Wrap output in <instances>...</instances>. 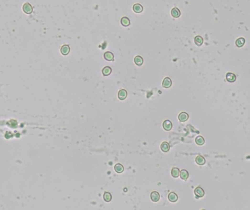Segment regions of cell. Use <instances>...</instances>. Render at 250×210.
Returning <instances> with one entry per match:
<instances>
[{"label": "cell", "mask_w": 250, "mask_h": 210, "mask_svg": "<svg viewBox=\"0 0 250 210\" xmlns=\"http://www.w3.org/2000/svg\"><path fill=\"white\" fill-rule=\"evenodd\" d=\"M171 15H172V16H173V18H178V17H179V16L181 15V12H180V10H178V8L174 7V8L172 9V10H171Z\"/></svg>", "instance_id": "10"}, {"label": "cell", "mask_w": 250, "mask_h": 210, "mask_svg": "<svg viewBox=\"0 0 250 210\" xmlns=\"http://www.w3.org/2000/svg\"><path fill=\"white\" fill-rule=\"evenodd\" d=\"M103 198L106 202H109L112 199V195L109 192H105L103 195Z\"/></svg>", "instance_id": "23"}, {"label": "cell", "mask_w": 250, "mask_h": 210, "mask_svg": "<svg viewBox=\"0 0 250 210\" xmlns=\"http://www.w3.org/2000/svg\"><path fill=\"white\" fill-rule=\"evenodd\" d=\"M172 85V80L169 77H165L162 82V86L165 88H168Z\"/></svg>", "instance_id": "3"}, {"label": "cell", "mask_w": 250, "mask_h": 210, "mask_svg": "<svg viewBox=\"0 0 250 210\" xmlns=\"http://www.w3.org/2000/svg\"><path fill=\"white\" fill-rule=\"evenodd\" d=\"M195 142L197 145H203L205 143V139L203 136H198L196 139H195Z\"/></svg>", "instance_id": "20"}, {"label": "cell", "mask_w": 250, "mask_h": 210, "mask_svg": "<svg viewBox=\"0 0 250 210\" xmlns=\"http://www.w3.org/2000/svg\"><path fill=\"white\" fill-rule=\"evenodd\" d=\"M179 174H180V170L178 169V168H173L172 169V171H171L172 177H173L175 178H177V177H179Z\"/></svg>", "instance_id": "19"}, {"label": "cell", "mask_w": 250, "mask_h": 210, "mask_svg": "<svg viewBox=\"0 0 250 210\" xmlns=\"http://www.w3.org/2000/svg\"><path fill=\"white\" fill-rule=\"evenodd\" d=\"M23 11L26 14H31L32 13V11H33L32 6L29 3H28V2L25 3L24 5H23Z\"/></svg>", "instance_id": "1"}, {"label": "cell", "mask_w": 250, "mask_h": 210, "mask_svg": "<svg viewBox=\"0 0 250 210\" xmlns=\"http://www.w3.org/2000/svg\"><path fill=\"white\" fill-rule=\"evenodd\" d=\"M114 169L117 173H122L124 171V166L120 163H117L114 166Z\"/></svg>", "instance_id": "22"}, {"label": "cell", "mask_w": 250, "mask_h": 210, "mask_svg": "<svg viewBox=\"0 0 250 210\" xmlns=\"http://www.w3.org/2000/svg\"><path fill=\"white\" fill-rule=\"evenodd\" d=\"M226 79L230 83H233L236 80V76L233 73H228L227 75H226Z\"/></svg>", "instance_id": "12"}, {"label": "cell", "mask_w": 250, "mask_h": 210, "mask_svg": "<svg viewBox=\"0 0 250 210\" xmlns=\"http://www.w3.org/2000/svg\"><path fill=\"white\" fill-rule=\"evenodd\" d=\"M127 96V92L124 89H121L118 93V97L120 100H124Z\"/></svg>", "instance_id": "6"}, {"label": "cell", "mask_w": 250, "mask_h": 210, "mask_svg": "<svg viewBox=\"0 0 250 210\" xmlns=\"http://www.w3.org/2000/svg\"><path fill=\"white\" fill-rule=\"evenodd\" d=\"M189 119V115L186 112H181L178 115V120L181 122H185Z\"/></svg>", "instance_id": "7"}, {"label": "cell", "mask_w": 250, "mask_h": 210, "mask_svg": "<svg viewBox=\"0 0 250 210\" xmlns=\"http://www.w3.org/2000/svg\"><path fill=\"white\" fill-rule=\"evenodd\" d=\"M69 50H70V48L69 45H64L61 48V53L62 55H67L69 53Z\"/></svg>", "instance_id": "11"}, {"label": "cell", "mask_w": 250, "mask_h": 210, "mask_svg": "<svg viewBox=\"0 0 250 210\" xmlns=\"http://www.w3.org/2000/svg\"><path fill=\"white\" fill-rule=\"evenodd\" d=\"M195 161H196V163H197L198 165H204L205 163H206L205 158L203 156H201V155L197 156V158H195Z\"/></svg>", "instance_id": "16"}, {"label": "cell", "mask_w": 250, "mask_h": 210, "mask_svg": "<svg viewBox=\"0 0 250 210\" xmlns=\"http://www.w3.org/2000/svg\"><path fill=\"white\" fill-rule=\"evenodd\" d=\"M162 126H163V128L166 131H170L171 130V128L173 127V124L172 123L168 120H166L163 122V124H162Z\"/></svg>", "instance_id": "5"}, {"label": "cell", "mask_w": 250, "mask_h": 210, "mask_svg": "<svg viewBox=\"0 0 250 210\" xmlns=\"http://www.w3.org/2000/svg\"><path fill=\"white\" fill-rule=\"evenodd\" d=\"M244 44H245V39H244L242 37L241 38H239L235 42L236 46L239 47V48H241V47H243Z\"/></svg>", "instance_id": "24"}, {"label": "cell", "mask_w": 250, "mask_h": 210, "mask_svg": "<svg viewBox=\"0 0 250 210\" xmlns=\"http://www.w3.org/2000/svg\"><path fill=\"white\" fill-rule=\"evenodd\" d=\"M111 72H112V69H111V68L109 67V66H105V67H104V68L102 69V75H103L104 76H108V75H110L111 73Z\"/></svg>", "instance_id": "18"}, {"label": "cell", "mask_w": 250, "mask_h": 210, "mask_svg": "<svg viewBox=\"0 0 250 210\" xmlns=\"http://www.w3.org/2000/svg\"><path fill=\"white\" fill-rule=\"evenodd\" d=\"M178 195L176 193H170L169 195H168V199L170 202H176L178 201Z\"/></svg>", "instance_id": "9"}, {"label": "cell", "mask_w": 250, "mask_h": 210, "mask_svg": "<svg viewBox=\"0 0 250 210\" xmlns=\"http://www.w3.org/2000/svg\"><path fill=\"white\" fill-rule=\"evenodd\" d=\"M121 23L124 26H128L130 24V20L127 17H123L121 19Z\"/></svg>", "instance_id": "21"}, {"label": "cell", "mask_w": 250, "mask_h": 210, "mask_svg": "<svg viewBox=\"0 0 250 210\" xmlns=\"http://www.w3.org/2000/svg\"><path fill=\"white\" fill-rule=\"evenodd\" d=\"M180 177L184 180H186L189 177V173L185 169H183L180 171V174H179Z\"/></svg>", "instance_id": "14"}, {"label": "cell", "mask_w": 250, "mask_h": 210, "mask_svg": "<svg viewBox=\"0 0 250 210\" xmlns=\"http://www.w3.org/2000/svg\"><path fill=\"white\" fill-rule=\"evenodd\" d=\"M195 43L197 45V46H200L203 43V39L200 36H197L195 38Z\"/></svg>", "instance_id": "25"}, {"label": "cell", "mask_w": 250, "mask_h": 210, "mask_svg": "<svg viewBox=\"0 0 250 210\" xmlns=\"http://www.w3.org/2000/svg\"><path fill=\"white\" fill-rule=\"evenodd\" d=\"M161 150L162 152H164V153H167V152H168L169 150H170V145L168 142H164L162 143L161 145Z\"/></svg>", "instance_id": "13"}, {"label": "cell", "mask_w": 250, "mask_h": 210, "mask_svg": "<svg viewBox=\"0 0 250 210\" xmlns=\"http://www.w3.org/2000/svg\"><path fill=\"white\" fill-rule=\"evenodd\" d=\"M195 194L197 196V198H201V197L204 196L205 192L202 188H200V187H197V188H196L195 190Z\"/></svg>", "instance_id": "2"}, {"label": "cell", "mask_w": 250, "mask_h": 210, "mask_svg": "<svg viewBox=\"0 0 250 210\" xmlns=\"http://www.w3.org/2000/svg\"><path fill=\"white\" fill-rule=\"evenodd\" d=\"M143 10H144V8H143V6L140 4H135L133 6V10L135 13H140L141 12L143 11Z\"/></svg>", "instance_id": "15"}, {"label": "cell", "mask_w": 250, "mask_h": 210, "mask_svg": "<svg viewBox=\"0 0 250 210\" xmlns=\"http://www.w3.org/2000/svg\"><path fill=\"white\" fill-rule=\"evenodd\" d=\"M160 198V195L157 191H153L151 193V199L154 202H157Z\"/></svg>", "instance_id": "4"}, {"label": "cell", "mask_w": 250, "mask_h": 210, "mask_svg": "<svg viewBox=\"0 0 250 210\" xmlns=\"http://www.w3.org/2000/svg\"><path fill=\"white\" fill-rule=\"evenodd\" d=\"M134 61H135V64L138 66H141L143 64V63H144V59H143V58L140 55H137L135 57V59H134Z\"/></svg>", "instance_id": "17"}, {"label": "cell", "mask_w": 250, "mask_h": 210, "mask_svg": "<svg viewBox=\"0 0 250 210\" xmlns=\"http://www.w3.org/2000/svg\"><path fill=\"white\" fill-rule=\"evenodd\" d=\"M104 58L107 61H114V55L111 52H105L104 53Z\"/></svg>", "instance_id": "8"}]
</instances>
